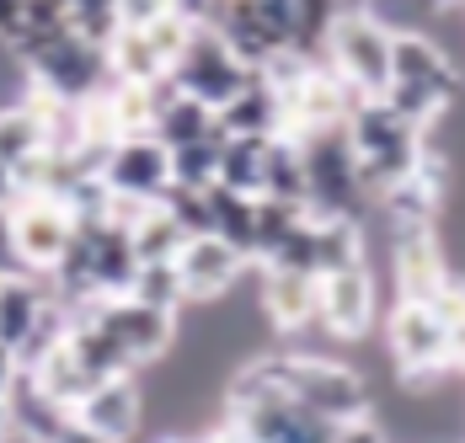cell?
I'll list each match as a JSON object with an SVG mask.
<instances>
[{
  "instance_id": "8fae6325",
  "label": "cell",
  "mask_w": 465,
  "mask_h": 443,
  "mask_svg": "<svg viewBox=\"0 0 465 443\" xmlns=\"http://www.w3.org/2000/svg\"><path fill=\"white\" fill-rule=\"evenodd\" d=\"M75 310L96 315L113 337H118V348L129 353V363L140 369V363H155V358L172 353V342H177V310H161V305H144L134 294H96V300H81Z\"/></svg>"
},
{
  "instance_id": "277c9868",
  "label": "cell",
  "mask_w": 465,
  "mask_h": 443,
  "mask_svg": "<svg viewBox=\"0 0 465 443\" xmlns=\"http://www.w3.org/2000/svg\"><path fill=\"white\" fill-rule=\"evenodd\" d=\"M391 48H396V33L353 0V5H337V16L326 27L322 59L359 96H385V86H391Z\"/></svg>"
},
{
  "instance_id": "5bb4252c",
  "label": "cell",
  "mask_w": 465,
  "mask_h": 443,
  "mask_svg": "<svg viewBox=\"0 0 465 443\" xmlns=\"http://www.w3.org/2000/svg\"><path fill=\"white\" fill-rule=\"evenodd\" d=\"M177 278H183V294L187 300H220V294H231L235 278L252 267V257L231 246L225 235H187L183 251H177Z\"/></svg>"
},
{
  "instance_id": "e0dca14e",
  "label": "cell",
  "mask_w": 465,
  "mask_h": 443,
  "mask_svg": "<svg viewBox=\"0 0 465 443\" xmlns=\"http://www.w3.org/2000/svg\"><path fill=\"white\" fill-rule=\"evenodd\" d=\"M262 310L273 320V331H283V337H300L305 326H316V272L262 267Z\"/></svg>"
},
{
  "instance_id": "7a4b0ae2",
  "label": "cell",
  "mask_w": 465,
  "mask_h": 443,
  "mask_svg": "<svg viewBox=\"0 0 465 443\" xmlns=\"http://www.w3.org/2000/svg\"><path fill=\"white\" fill-rule=\"evenodd\" d=\"M231 422L241 428L246 443H326L331 438V422L311 417L283 390L268 358L246 363L231 379Z\"/></svg>"
},
{
  "instance_id": "d6986e66",
  "label": "cell",
  "mask_w": 465,
  "mask_h": 443,
  "mask_svg": "<svg viewBox=\"0 0 465 443\" xmlns=\"http://www.w3.org/2000/svg\"><path fill=\"white\" fill-rule=\"evenodd\" d=\"M364 262V230L359 214H316L311 209V272H337V267Z\"/></svg>"
},
{
  "instance_id": "3957f363",
  "label": "cell",
  "mask_w": 465,
  "mask_h": 443,
  "mask_svg": "<svg viewBox=\"0 0 465 443\" xmlns=\"http://www.w3.org/2000/svg\"><path fill=\"white\" fill-rule=\"evenodd\" d=\"M342 133H348V144L359 155L364 187H374V192L401 177H412L422 161V144H428V129H418L412 118H401L385 96H359Z\"/></svg>"
},
{
  "instance_id": "6da1fadb",
  "label": "cell",
  "mask_w": 465,
  "mask_h": 443,
  "mask_svg": "<svg viewBox=\"0 0 465 443\" xmlns=\"http://www.w3.org/2000/svg\"><path fill=\"white\" fill-rule=\"evenodd\" d=\"M460 96V75H455V59L444 54L439 38H428L422 27H407L396 33V48H391V86H385V102L412 118L418 129H433Z\"/></svg>"
},
{
  "instance_id": "1f68e13d",
  "label": "cell",
  "mask_w": 465,
  "mask_h": 443,
  "mask_svg": "<svg viewBox=\"0 0 465 443\" xmlns=\"http://www.w3.org/2000/svg\"><path fill=\"white\" fill-rule=\"evenodd\" d=\"M326 443H385V433H380V422H374V411H370V417L337 422V428H331V438H326Z\"/></svg>"
},
{
  "instance_id": "d590c367",
  "label": "cell",
  "mask_w": 465,
  "mask_h": 443,
  "mask_svg": "<svg viewBox=\"0 0 465 443\" xmlns=\"http://www.w3.org/2000/svg\"><path fill=\"white\" fill-rule=\"evenodd\" d=\"M48 443H107V438H102V433H92L86 422H75V417H64V422H59V433H54Z\"/></svg>"
},
{
  "instance_id": "ac0fdd59",
  "label": "cell",
  "mask_w": 465,
  "mask_h": 443,
  "mask_svg": "<svg viewBox=\"0 0 465 443\" xmlns=\"http://www.w3.org/2000/svg\"><path fill=\"white\" fill-rule=\"evenodd\" d=\"M220 118V133H246V139H273V133H283V102L279 91L268 86L257 70H252V81L235 91L231 102L214 113Z\"/></svg>"
},
{
  "instance_id": "603a6c76",
  "label": "cell",
  "mask_w": 465,
  "mask_h": 443,
  "mask_svg": "<svg viewBox=\"0 0 465 443\" xmlns=\"http://www.w3.org/2000/svg\"><path fill=\"white\" fill-rule=\"evenodd\" d=\"M129 241H134V257H140V267L144 262H177L187 230H183V220H177L166 203H144L140 220L129 224Z\"/></svg>"
},
{
  "instance_id": "8992f818",
  "label": "cell",
  "mask_w": 465,
  "mask_h": 443,
  "mask_svg": "<svg viewBox=\"0 0 465 443\" xmlns=\"http://www.w3.org/2000/svg\"><path fill=\"white\" fill-rule=\"evenodd\" d=\"M22 64H27V86L48 91L59 102H86L113 81L107 75V48L86 38L81 27H70V33L38 44L33 54H22Z\"/></svg>"
},
{
  "instance_id": "4dcf8cb0",
  "label": "cell",
  "mask_w": 465,
  "mask_h": 443,
  "mask_svg": "<svg viewBox=\"0 0 465 443\" xmlns=\"http://www.w3.org/2000/svg\"><path fill=\"white\" fill-rule=\"evenodd\" d=\"M113 11H118V27H144V22L177 11V0H113Z\"/></svg>"
},
{
  "instance_id": "52a82bcc",
  "label": "cell",
  "mask_w": 465,
  "mask_h": 443,
  "mask_svg": "<svg viewBox=\"0 0 465 443\" xmlns=\"http://www.w3.org/2000/svg\"><path fill=\"white\" fill-rule=\"evenodd\" d=\"M385 342H391L401 385L422 390L450 369V315L422 300H396V310L385 320Z\"/></svg>"
},
{
  "instance_id": "4fadbf2b",
  "label": "cell",
  "mask_w": 465,
  "mask_h": 443,
  "mask_svg": "<svg viewBox=\"0 0 465 443\" xmlns=\"http://www.w3.org/2000/svg\"><path fill=\"white\" fill-rule=\"evenodd\" d=\"M374 272L370 262L359 267H337V272H322L316 278V326L337 342H359L374 326Z\"/></svg>"
},
{
  "instance_id": "4316f807",
  "label": "cell",
  "mask_w": 465,
  "mask_h": 443,
  "mask_svg": "<svg viewBox=\"0 0 465 443\" xmlns=\"http://www.w3.org/2000/svg\"><path fill=\"white\" fill-rule=\"evenodd\" d=\"M311 209L305 203H283V198H257V246H252V262L262 267V262H273L283 251V241L300 230V220H305Z\"/></svg>"
},
{
  "instance_id": "8d00e7d4",
  "label": "cell",
  "mask_w": 465,
  "mask_h": 443,
  "mask_svg": "<svg viewBox=\"0 0 465 443\" xmlns=\"http://www.w3.org/2000/svg\"><path fill=\"white\" fill-rule=\"evenodd\" d=\"M0 272H22L16 267V246H11V209H0Z\"/></svg>"
},
{
  "instance_id": "cb8c5ba5",
  "label": "cell",
  "mask_w": 465,
  "mask_h": 443,
  "mask_svg": "<svg viewBox=\"0 0 465 443\" xmlns=\"http://www.w3.org/2000/svg\"><path fill=\"white\" fill-rule=\"evenodd\" d=\"M209 230L225 235L231 246H241V251L252 257V246H257V198L214 182V187H209Z\"/></svg>"
},
{
  "instance_id": "ffe728a7",
  "label": "cell",
  "mask_w": 465,
  "mask_h": 443,
  "mask_svg": "<svg viewBox=\"0 0 465 443\" xmlns=\"http://www.w3.org/2000/svg\"><path fill=\"white\" fill-rule=\"evenodd\" d=\"M44 305H48V289L38 283V272H0V342L11 353L33 337Z\"/></svg>"
},
{
  "instance_id": "484cf974",
  "label": "cell",
  "mask_w": 465,
  "mask_h": 443,
  "mask_svg": "<svg viewBox=\"0 0 465 443\" xmlns=\"http://www.w3.org/2000/svg\"><path fill=\"white\" fill-rule=\"evenodd\" d=\"M262 192L283 203H305V155L289 133L268 139V166H262Z\"/></svg>"
},
{
  "instance_id": "f546056e",
  "label": "cell",
  "mask_w": 465,
  "mask_h": 443,
  "mask_svg": "<svg viewBox=\"0 0 465 443\" xmlns=\"http://www.w3.org/2000/svg\"><path fill=\"white\" fill-rule=\"evenodd\" d=\"M70 11H75V27L96 38V44H107L113 38V27H118V11H113V0H70Z\"/></svg>"
},
{
  "instance_id": "e575fe53",
  "label": "cell",
  "mask_w": 465,
  "mask_h": 443,
  "mask_svg": "<svg viewBox=\"0 0 465 443\" xmlns=\"http://www.w3.org/2000/svg\"><path fill=\"white\" fill-rule=\"evenodd\" d=\"M450 369L465 374V305L450 315Z\"/></svg>"
},
{
  "instance_id": "5b68a950",
  "label": "cell",
  "mask_w": 465,
  "mask_h": 443,
  "mask_svg": "<svg viewBox=\"0 0 465 443\" xmlns=\"http://www.w3.org/2000/svg\"><path fill=\"white\" fill-rule=\"evenodd\" d=\"M273 363V374H279V385L289 396L300 400L311 417H322V422H353V417H370L374 411V396L370 385L348 369V363H337V358H316V353H283V358H268Z\"/></svg>"
},
{
  "instance_id": "30bf717a",
  "label": "cell",
  "mask_w": 465,
  "mask_h": 443,
  "mask_svg": "<svg viewBox=\"0 0 465 443\" xmlns=\"http://www.w3.org/2000/svg\"><path fill=\"white\" fill-rule=\"evenodd\" d=\"M177 91H187V96H198L203 107H225L235 91L252 81V70L241 64V54H235L225 38H220V27L214 22H198L193 27V38L183 44V54L172 59V75H166Z\"/></svg>"
},
{
  "instance_id": "44dd1931",
  "label": "cell",
  "mask_w": 465,
  "mask_h": 443,
  "mask_svg": "<svg viewBox=\"0 0 465 443\" xmlns=\"http://www.w3.org/2000/svg\"><path fill=\"white\" fill-rule=\"evenodd\" d=\"M107 75L113 81H166V54L150 38V27H113L107 38Z\"/></svg>"
},
{
  "instance_id": "9a60e30c",
  "label": "cell",
  "mask_w": 465,
  "mask_h": 443,
  "mask_svg": "<svg viewBox=\"0 0 465 443\" xmlns=\"http://www.w3.org/2000/svg\"><path fill=\"white\" fill-rule=\"evenodd\" d=\"M70 417L86 422L92 433H102L107 443H129L140 433V417H144L140 379H134V374H107V379H96L92 390L70 406Z\"/></svg>"
},
{
  "instance_id": "d6a6232c",
  "label": "cell",
  "mask_w": 465,
  "mask_h": 443,
  "mask_svg": "<svg viewBox=\"0 0 465 443\" xmlns=\"http://www.w3.org/2000/svg\"><path fill=\"white\" fill-rule=\"evenodd\" d=\"M16 385H22V363H16V353L0 342V406L16 396Z\"/></svg>"
},
{
  "instance_id": "7402d4cb",
  "label": "cell",
  "mask_w": 465,
  "mask_h": 443,
  "mask_svg": "<svg viewBox=\"0 0 465 443\" xmlns=\"http://www.w3.org/2000/svg\"><path fill=\"white\" fill-rule=\"evenodd\" d=\"M155 139L166 144V150H177V144H193V139H209V133H220V118H214V107H203L198 96H187V91L166 86L161 96V107H155Z\"/></svg>"
},
{
  "instance_id": "9c48e42d",
  "label": "cell",
  "mask_w": 465,
  "mask_h": 443,
  "mask_svg": "<svg viewBox=\"0 0 465 443\" xmlns=\"http://www.w3.org/2000/svg\"><path fill=\"white\" fill-rule=\"evenodd\" d=\"M75 241V209L59 192H16L11 198V246H16V267L48 278L59 257Z\"/></svg>"
},
{
  "instance_id": "836d02e7",
  "label": "cell",
  "mask_w": 465,
  "mask_h": 443,
  "mask_svg": "<svg viewBox=\"0 0 465 443\" xmlns=\"http://www.w3.org/2000/svg\"><path fill=\"white\" fill-rule=\"evenodd\" d=\"M22 16H27V0H0V44H16Z\"/></svg>"
},
{
  "instance_id": "7c38bea8",
  "label": "cell",
  "mask_w": 465,
  "mask_h": 443,
  "mask_svg": "<svg viewBox=\"0 0 465 443\" xmlns=\"http://www.w3.org/2000/svg\"><path fill=\"white\" fill-rule=\"evenodd\" d=\"M102 182L113 198H134V203H161L172 192V150L155 133H124L107 155H102Z\"/></svg>"
},
{
  "instance_id": "d4e9b609",
  "label": "cell",
  "mask_w": 465,
  "mask_h": 443,
  "mask_svg": "<svg viewBox=\"0 0 465 443\" xmlns=\"http://www.w3.org/2000/svg\"><path fill=\"white\" fill-rule=\"evenodd\" d=\"M262 166H268V139L225 133V144H220V187L262 198Z\"/></svg>"
},
{
  "instance_id": "83f0119b",
  "label": "cell",
  "mask_w": 465,
  "mask_h": 443,
  "mask_svg": "<svg viewBox=\"0 0 465 443\" xmlns=\"http://www.w3.org/2000/svg\"><path fill=\"white\" fill-rule=\"evenodd\" d=\"M220 144H225V133L177 144V150H172V182H177V187H214V182H220Z\"/></svg>"
},
{
  "instance_id": "2e32d148",
  "label": "cell",
  "mask_w": 465,
  "mask_h": 443,
  "mask_svg": "<svg viewBox=\"0 0 465 443\" xmlns=\"http://www.w3.org/2000/svg\"><path fill=\"white\" fill-rule=\"evenodd\" d=\"M396 300H422V305H439V294L450 289V257L439 246L433 230H396Z\"/></svg>"
},
{
  "instance_id": "f1b7e54d",
  "label": "cell",
  "mask_w": 465,
  "mask_h": 443,
  "mask_svg": "<svg viewBox=\"0 0 465 443\" xmlns=\"http://www.w3.org/2000/svg\"><path fill=\"white\" fill-rule=\"evenodd\" d=\"M129 294L144 300V305H161V310H183L187 294H183V278H177V267L172 262H144L134 272V283H129Z\"/></svg>"
},
{
  "instance_id": "ba28073f",
  "label": "cell",
  "mask_w": 465,
  "mask_h": 443,
  "mask_svg": "<svg viewBox=\"0 0 465 443\" xmlns=\"http://www.w3.org/2000/svg\"><path fill=\"white\" fill-rule=\"evenodd\" d=\"M300 155H305V209L316 214H359L364 203V172H359V155L348 144L342 129H322L294 139Z\"/></svg>"
}]
</instances>
